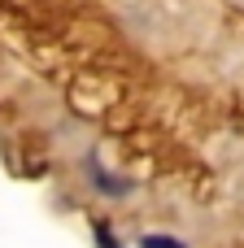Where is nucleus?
Here are the masks:
<instances>
[{
	"label": "nucleus",
	"instance_id": "1",
	"mask_svg": "<svg viewBox=\"0 0 244 248\" xmlns=\"http://www.w3.org/2000/svg\"><path fill=\"white\" fill-rule=\"evenodd\" d=\"M92 183H96L100 192H114V196H122V192H131V183H127V179H114V174H100L96 166H92Z\"/></svg>",
	"mask_w": 244,
	"mask_h": 248
},
{
	"label": "nucleus",
	"instance_id": "2",
	"mask_svg": "<svg viewBox=\"0 0 244 248\" xmlns=\"http://www.w3.org/2000/svg\"><path fill=\"white\" fill-rule=\"evenodd\" d=\"M140 248H183V244H179V240H170V235H144Z\"/></svg>",
	"mask_w": 244,
	"mask_h": 248
},
{
	"label": "nucleus",
	"instance_id": "3",
	"mask_svg": "<svg viewBox=\"0 0 244 248\" xmlns=\"http://www.w3.org/2000/svg\"><path fill=\"white\" fill-rule=\"evenodd\" d=\"M96 248H118V240L109 235V227H96Z\"/></svg>",
	"mask_w": 244,
	"mask_h": 248
}]
</instances>
